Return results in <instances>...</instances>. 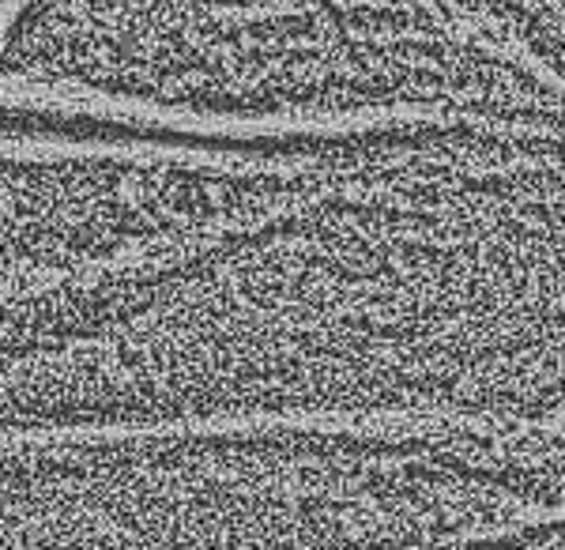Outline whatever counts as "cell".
<instances>
[{"label":"cell","instance_id":"cell-3","mask_svg":"<svg viewBox=\"0 0 565 550\" xmlns=\"http://www.w3.org/2000/svg\"><path fill=\"white\" fill-rule=\"evenodd\" d=\"M4 109L159 133L426 114L565 121V84L445 0H4Z\"/></svg>","mask_w":565,"mask_h":550},{"label":"cell","instance_id":"cell-2","mask_svg":"<svg viewBox=\"0 0 565 550\" xmlns=\"http://www.w3.org/2000/svg\"><path fill=\"white\" fill-rule=\"evenodd\" d=\"M565 547V426L298 415L4 430L0 550Z\"/></svg>","mask_w":565,"mask_h":550},{"label":"cell","instance_id":"cell-1","mask_svg":"<svg viewBox=\"0 0 565 550\" xmlns=\"http://www.w3.org/2000/svg\"><path fill=\"white\" fill-rule=\"evenodd\" d=\"M4 430L565 426V121L4 125Z\"/></svg>","mask_w":565,"mask_h":550}]
</instances>
